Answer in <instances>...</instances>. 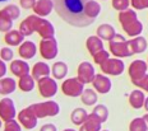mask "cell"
I'll list each match as a JSON object with an SVG mask.
<instances>
[{
    "mask_svg": "<svg viewBox=\"0 0 148 131\" xmlns=\"http://www.w3.org/2000/svg\"><path fill=\"white\" fill-rule=\"evenodd\" d=\"M56 13L74 27H87L96 20L101 7L95 0H52Z\"/></svg>",
    "mask_w": 148,
    "mask_h": 131,
    "instance_id": "cell-1",
    "label": "cell"
},
{
    "mask_svg": "<svg viewBox=\"0 0 148 131\" xmlns=\"http://www.w3.org/2000/svg\"><path fill=\"white\" fill-rule=\"evenodd\" d=\"M19 31L24 36H29L33 32H37L42 38H50L54 37V26L49 20L40 18L37 16H29L28 18L23 20L19 26Z\"/></svg>",
    "mask_w": 148,
    "mask_h": 131,
    "instance_id": "cell-2",
    "label": "cell"
},
{
    "mask_svg": "<svg viewBox=\"0 0 148 131\" xmlns=\"http://www.w3.org/2000/svg\"><path fill=\"white\" fill-rule=\"evenodd\" d=\"M119 20L128 36H132V37L133 36H139L142 31H143V24L138 20L137 14L132 9H126L124 12H120Z\"/></svg>",
    "mask_w": 148,
    "mask_h": 131,
    "instance_id": "cell-3",
    "label": "cell"
},
{
    "mask_svg": "<svg viewBox=\"0 0 148 131\" xmlns=\"http://www.w3.org/2000/svg\"><path fill=\"white\" fill-rule=\"evenodd\" d=\"M110 51L119 57H128L133 55L129 41H126L121 35H115V37L110 41Z\"/></svg>",
    "mask_w": 148,
    "mask_h": 131,
    "instance_id": "cell-4",
    "label": "cell"
},
{
    "mask_svg": "<svg viewBox=\"0 0 148 131\" xmlns=\"http://www.w3.org/2000/svg\"><path fill=\"white\" fill-rule=\"evenodd\" d=\"M31 108L35 111V113L37 115L38 118H44L47 116H56L59 113V105L54 100H49V102L44 103H36L32 105Z\"/></svg>",
    "mask_w": 148,
    "mask_h": 131,
    "instance_id": "cell-5",
    "label": "cell"
},
{
    "mask_svg": "<svg viewBox=\"0 0 148 131\" xmlns=\"http://www.w3.org/2000/svg\"><path fill=\"white\" fill-rule=\"evenodd\" d=\"M83 87H84V84L78 78H72L64 81L63 85H61V90H63L64 94H66L69 97H79L84 92Z\"/></svg>",
    "mask_w": 148,
    "mask_h": 131,
    "instance_id": "cell-6",
    "label": "cell"
},
{
    "mask_svg": "<svg viewBox=\"0 0 148 131\" xmlns=\"http://www.w3.org/2000/svg\"><path fill=\"white\" fill-rule=\"evenodd\" d=\"M40 52H41L42 57L46 60H51L56 57L58 55V42L54 37L50 38H42L41 45H40Z\"/></svg>",
    "mask_w": 148,
    "mask_h": 131,
    "instance_id": "cell-7",
    "label": "cell"
},
{
    "mask_svg": "<svg viewBox=\"0 0 148 131\" xmlns=\"http://www.w3.org/2000/svg\"><path fill=\"white\" fill-rule=\"evenodd\" d=\"M38 90H40V94L45 98H49V97H52L55 96L58 92V85H56V81L54 79L46 77V78H42L38 80Z\"/></svg>",
    "mask_w": 148,
    "mask_h": 131,
    "instance_id": "cell-8",
    "label": "cell"
},
{
    "mask_svg": "<svg viewBox=\"0 0 148 131\" xmlns=\"http://www.w3.org/2000/svg\"><path fill=\"white\" fill-rule=\"evenodd\" d=\"M37 118L38 117H37V115L35 113V111L31 108V106L22 109V111L19 112V115H18V120H19V122L28 130H32L33 127H36Z\"/></svg>",
    "mask_w": 148,
    "mask_h": 131,
    "instance_id": "cell-9",
    "label": "cell"
},
{
    "mask_svg": "<svg viewBox=\"0 0 148 131\" xmlns=\"http://www.w3.org/2000/svg\"><path fill=\"white\" fill-rule=\"evenodd\" d=\"M95 78H96V74H95V68L92 66V64L84 61L78 66V79L83 84L93 83Z\"/></svg>",
    "mask_w": 148,
    "mask_h": 131,
    "instance_id": "cell-10",
    "label": "cell"
},
{
    "mask_svg": "<svg viewBox=\"0 0 148 131\" xmlns=\"http://www.w3.org/2000/svg\"><path fill=\"white\" fill-rule=\"evenodd\" d=\"M146 73H147V65L142 60H135L129 66V77L133 80V83L146 77Z\"/></svg>",
    "mask_w": 148,
    "mask_h": 131,
    "instance_id": "cell-11",
    "label": "cell"
},
{
    "mask_svg": "<svg viewBox=\"0 0 148 131\" xmlns=\"http://www.w3.org/2000/svg\"><path fill=\"white\" fill-rule=\"evenodd\" d=\"M101 70L109 75H120L124 71V62L119 59H109L101 65Z\"/></svg>",
    "mask_w": 148,
    "mask_h": 131,
    "instance_id": "cell-12",
    "label": "cell"
},
{
    "mask_svg": "<svg viewBox=\"0 0 148 131\" xmlns=\"http://www.w3.org/2000/svg\"><path fill=\"white\" fill-rule=\"evenodd\" d=\"M0 116H1L3 121H10L14 120L15 117V107L12 99L9 98H3L0 102Z\"/></svg>",
    "mask_w": 148,
    "mask_h": 131,
    "instance_id": "cell-13",
    "label": "cell"
},
{
    "mask_svg": "<svg viewBox=\"0 0 148 131\" xmlns=\"http://www.w3.org/2000/svg\"><path fill=\"white\" fill-rule=\"evenodd\" d=\"M52 8H54L52 0H38L35 4V7H33V12H35L37 16L45 17L51 13Z\"/></svg>",
    "mask_w": 148,
    "mask_h": 131,
    "instance_id": "cell-14",
    "label": "cell"
},
{
    "mask_svg": "<svg viewBox=\"0 0 148 131\" xmlns=\"http://www.w3.org/2000/svg\"><path fill=\"white\" fill-rule=\"evenodd\" d=\"M93 87L100 93H109L111 89V81L107 77H103L102 74H97L93 80Z\"/></svg>",
    "mask_w": 148,
    "mask_h": 131,
    "instance_id": "cell-15",
    "label": "cell"
},
{
    "mask_svg": "<svg viewBox=\"0 0 148 131\" xmlns=\"http://www.w3.org/2000/svg\"><path fill=\"white\" fill-rule=\"evenodd\" d=\"M101 125H102V121H101L100 118L92 112L91 115H88L87 120H86V122L83 124V126L81 127V129L83 131H100Z\"/></svg>",
    "mask_w": 148,
    "mask_h": 131,
    "instance_id": "cell-16",
    "label": "cell"
},
{
    "mask_svg": "<svg viewBox=\"0 0 148 131\" xmlns=\"http://www.w3.org/2000/svg\"><path fill=\"white\" fill-rule=\"evenodd\" d=\"M10 70L14 75L22 78V77H24V75H28L29 65L27 62L22 61V60H14V61L10 64Z\"/></svg>",
    "mask_w": 148,
    "mask_h": 131,
    "instance_id": "cell-17",
    "label": "cell"
},
{
    "mask_svg": "<svg viewBox=\"0 0 148 131\" xmlns=\"http://www.w3.org/2000/svg\"><path fill=\"white\" fill-rule=\"evenodd\" d=\"M50 75V68H49L47 64L45 62H36L35 66L32 69V77L40 80L42 78H46Z\"/></svg>",
    "mask_w": 148,
    "mask_h": 131,
    "instance_id": "cell-18",
    "label": "cell"
},
{
    "mask_svg": "<svg viewBox=\"0 0 148 131\" xmlns=\"http://www.w3.org/2000/svg\"><path fill=\"white\" fill-rule=\"evenodd\" d=\"M24 35L21 33V31H9L4 36V41L10 46H18L23 42Z\"/></svg>",
    "mask_w": 148,
    "mask_h": 131,
    "instance_id": "cell-19",
    "label": "cell"
},
{
    "mask_svg": "<svg viewBox=\"0 0 148 131\" xmlns=\"http://www.w3.org/2000/svg\"><path fill=\"white\" fill-rule=\"evenodd\" d=\"M19 55L23 59H32L36 55V46L33 42L31 41H26L21 45L19 47Z\"/></svg>",
    "mask_w": 148,
    "mask_h": 131,
    "instance_id": "cell-20",
    "label": "cell"
},
{
    "mask_svg": "<svg viewBox=\"0 0 148 131\" xmlns=\"http://www.w3.org/2000/svg\"><path fill=\"white\" fill-rule=\"evenodd\" d=\"M115 29H114L112 26L110 24H102L97 28V36L101 39H106V41H111L114 37H115Z\"/></svg>",
    "mask_w": 148,
    "mask_h": 131,
    "instance_id": "cell-21",
    "label": "cell"
},
{
    "mask_svg": "<svg viewBox=\"0 0 148 131\" xmlns=\"http://www.w3.org/2000/svg\"><path fill=\"white\" fill-rule=\"evenodd\" d=\"M86 46H87L88 51L91 52L92 55L97 54L98 51H102L103 50V43L102 41H101L100 37H89L87 39V42H86Z\"/></svg>",
    "mask_w": 148,
    "mask_h": 131,
    "instance_id": "cell-22",
    "label": "cell"
},
{
    "mask_svg": "<svg viewBox=\"0 0 148 131\" xmlns=\"http://www.w3.org/2000/svg\"><path fill=\"white\" fill-rule=\"evenodd\" d=\"M146 102V96L140 90H133L129 96V103L133 106L134 108H140Z\"/></svg>",
    "mask_w": 148,
    "mask_h": 131,
    "instance_id": "cell-23",
    "label": "cell"
},
{
    "mask_svg": "<svg viewBox=\"0 0 148 131\" xmlns=\"http://www.w3.org/2000/svg\"><path fill=\"white\" fill-rule=\"evenodd\" d=\"M18 17H19V9L15 5H8V7L3 8L0 12V18H4V19L14 20Z\"/></svg>",
    "mask_w": 148,
    "mask_h": 131,
    "instance_id": "cell-24",
    "label": "cell"
},
{
    "mask_svg": "<svg viewBox=\"0 0 148 131\" xmlns=\"http://www.w3.org/2000/svg\"><path fill=\"white\" fill-rule=\"evenodd\" d=\"M129 43H130L133 54H142V52H144L147 48V41L143 37H135L133 39H130Z\"/></svg>",
    "mask_w": 148,
    "mask_h": 131,
    "instance_id": "cell-25",
    "label": "cell"
},
{
    "mask_svg": "<svg viewBox=\"0 0 148 131\" xmlns=\"http://www.w3.org/2000/svg\"><path fill=\"white\" fill-rule=\"evenodd\" d=\"M15 80L12 78H3L0 80V93L1 94H10L15 90Z\"/></svg>",
    "mask_w": 148,
    "mask_h": 131,
    "instance_id": "cell-26",
    "label": "cell"
},
{
    "mask_svg": "<svg viewBox=\"0 0 148 131\" xmlns=\"http://www.w3.org/2000/svg\"><path fill=\"white\" fill-rule=\"evenodd\" d=\"M87 117H88V113L86 112V109H83V108L74 109L72 112V115H70V118H72L73 124H75V125H83L86 122V120H87Z\"/></svg>",
    "mask_w": 148,
    "mask_h": 131,
    "instance_id": "cell-27",
    "label": "cell"
},
{
    "mask_svg": "<svg viewBox=\"0 0 148 131\" xmlns=\"http://www.w3.org/2000/svg\"><path fill=\"white\" fill-rule=\"evenodd\" d=\"M19 85L21 90H23V92H31V90L35 88V78L31 77V75H24V77L19 78Z\"/></svg>",
    "mask_w": 148,
    "mask_h": 131,
    "instance_id": "cell-28",
    "label": "cell"
},
{
    "mask_svg": "<svg viewBox=\"0 0 148 131\" xmlns=\"http://www.w3.org/2000/svg\"><path fill=\"white\" fill-rule=\"evenodd\" d=\"M52 74L56 79H63L68 74V66L65 62L58 61L52 65Z\"/></svg>",
    "mask_w": 148,
    "mask_h": 131,
    "instance_id": "cell-29",
    "label": "cell"
},
{
    "mask_svg": "<svg viewBox=\"0 0 148 131\" xmlns=\"http://www.w3.org/2000/svg\"><path fill=\"white\" fill-rule=\"evenodd\" d=\"M81 98H82V102L84 103V105L92 106L97 102V94H96L95 90H92V89H86L84 92L82 93Z\"/></svg>",
    "mask_w": 148,
    "mask_h": 131,
    "instance_id": "cell-30",
    "label": "cell"
},
{
    "mask_svg": "<svg viewBox=\"0 0 148 131\" xmlns=\"http://www.w3.org/2000/svg\"><path fill=\"white\" fill-rule=\"evenodd\" d=\"M129 131H148L147 124L144 118H134L129 125Z\"/></svg>",
    "mask_w": 148,
    "mask_h": 131,
    "instance_id": "cell-31",
    "label": "cell"
},
{
    "mask_svg": "<svg viewBox=\"0 0 148 131\" xmlns=\"http://www.w3.org/2000/svg\"><path fill=\"white\" fill-rule=\"evenodd\" d=\"M93 113L96 115L97 117L100 118L101 121H102V122H105V121L107 120V116H109V111H107L106 106H103V105H98L97 107H95Z\"/></svg>",
    "mask_w": 148,
    "mask_h": 131,
    "instance_id": "cell-32",
    "label": "cell"
},
{
    "mask_svg": "<svg viewBox=\"0 0 148 131\" xmlns=\"http://www.w3.org/2000/svg\"><path fill=\"white\" fill-rule=\"evenodd\" d=\"M93 59H95V62L98 64V65H102L103 62H106L107 60L110 59V56H109V52L107 51H98L97 54H95L93 55Z\"/></svg>",
    "mask_w": 148,
    "mask_h": 131,
    "instance_id": "cell-33",
    "label": "cell"
},
{
    "mask_svg": "<svg viewBox=\"0 0 148 131\" xmlns=\"http://www.w3.org/2000/svg\"><path fill=\"white\" fill-rule=\"evenodd\" d=\"M112 7L119 12H124L129 7V0H112Z\"/></svg>",
    "mask_w": 148,
    "mask_h": 131,
    "instance_id": "cell-34",
    "label": "cell"
},
{
    "mask_svg": "<svg viewBox=\"0 0 148 131\" xmlns=\"http://www.w3.org/2000/svg\"><path fill=\"white\" fill-rule=\"evenodd\" d=\"M4 131H21V126L17 121L10 120V121H7V122H5Z\"/></svg>",
    "mask_w": 148,
    "mask_h": 131,
    "instance_id": "cell-35",
    "label": "cell"
},
{
    "mask_svg": "<svg viewBox=\"0 0 148 131\" xmlns=\"http://www.w3.org/2000/svg\"><path fill=\"white\" fill-rule=\"evenodd\" d=\"M13 26V20L4 19V18H0V31L3 32H9Z\"/></svg>",
    "mask_w": 148,
    "mask_h": 131,
    "instance_id": "cell-36",
    "label": "cell"
},
{
    "mask_svg": "<svg viewBox=\"0 0 148 131\" xmlns=\"http://www.w3.org/2000/svg\"><path fill=\"white\" fill-rule=\"evenodd\" d=\"M1 59L4 60V61H10V60L13 59V51L8 47L1 48Z\"/></svg>",
    "mask_w": 148,
    "mask_h": 131,
    "instance_id": "cell-37",
    "label": "cell"
},
{
    "mask_svg": "<svg viewBox=\"0 0 148 131\" xmlns=\"http://www.w3.org/2000/svg\"><path fill=\"white\" fill-rule=\"evenodd\" d=\"M137 87H140V88H143L144 90H147L148 92V75H146L144 78H142L140 80H138V81H135L134 83Z\"/></svg>",
    "mask_w": 148,
    "mask_h": 131,
    "instance_id": "cell-38",
    "label": "cell"
},
{
    "mask_svg": "<svg viewBox=\"0 0 148 131\" xmlns=\"http://www.w3.org/2000/svg\"><path fill=\"white\" fill-rule=\"evenodd\" d=\"M36 3H37L36 0H21V7L24 9H29L35 7Z\"/></svg>",
    "mask_w": 148,
    "mask_h": 131,
    "instance_id": "cell-39",
    "label": "cell"
},
{
    "mask_svg": "<svg viewBox=\"0 0 148 131\" xmlns=\"http://www.w3.org/2000/svg\"><path fill=\"white\" fill-rule=\"evenodd\" d=\"M132 4H133V8H135V9H144V8H147L144 0H132Z\"/></svg>",
    "mask_w": 148,
    "mask_h": 131,
    "instance_id": "cell-40",
    "label": "cell"
},
{
    "mask_svg": "<svg viewBox=\"0 0 148 131\" xmlns=\"http://www.w3.org/2000/svg\"><path fill=\"white\" fill-rule=\"evenodd\" d=\"M40 131H56V127H55V125H52V124H46L41 127Z\"/></svg>",
    "mask_w": 148,
    "mask_h": 131,
    "instance_id": "cell-41",
    "label": "cell"
},
{
    "mask_svg": "<svg viewBox=\"0 0 148 131\" xmlns=\"http://www.w3.org/2000/svg\"><path fill=\"white\" fill-rule=\"evenodd\" d=\"M5 71H7V66L4 62H0V77H4Z\"/></svg>",
    "mask_w": 148,
    "mask_h": 131,
    "instance_id": "cell-42",
    "label": "cell"
},
{
    "mask_svg": "<svg viewBox=\"0 0 148 131\" xmlns=\"http://www.w3.org/2000/svg\"><path fill=\"white\" fill-rule=\"evenodd\" d=\"M143 118H144V121H146L147 127H148V113H147V115H144V116H143Z\"/></svg>",
    "mask_w": 148,
    "mask_h": 131,
    "instance_id": "cell-43",
    "label": "cell"
},
{
    "mask_svg": "<svg viewBox=\"0 0 148 131\" xmlns=\"http://www.w3.org/2000/svg\"><path fill=\"white\" fill-rule=\"evenodd\" d=\"M144 108H146L147 111H148V98L146 99V102H144Z\"/></svg>",
    "mask_w": 148,
    "mask_h": 131,
    "instance_id": "cell-44",
    "label": "cell"
},
{
    "mask_svg": "<svg viewBox=\"0 0 148 131\" xmlns=\"http://www.w3.org/2000/svg\"><path fill=\"white\" fill-rule=\"evenodd\" d=\"M144 3H146V7L148 8V0H144Z\"/></svg>",
    "mask_w": 148,
    "mask_h": 131,
    "instance_id": "cell-45",
    "label": "cell"
},
{
    "mask_svg": "<svg viewBox=\"0 0 148 131\" xmlns=\"http://www.w3.org/2000/svg\"><path fill=\"white\" fill-rule=\"evenodd\" d=\"M64 131H75V130H73V129H68V130H64Z\"/></svg>",
    "mask_w": 148,
    "mask_h": 131,
    "instance_id": "cell-46",
    "label": "cell"
},
{
    "mask_svg": "<svg viewBox=\"0 0 148 131\" xmlns=\"http://www.w3.org/2000/svg\"><path fill=\"white\" fill-rule=\"evenodd\" d=\"M105 131H107V130H105Z\"/></svg>",
    "mask_w": 148,
    "mask_h": 131,
    "instance_id": "cell-47",
    "label": "cell"
}]
</instances>
